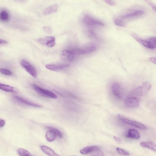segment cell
Here are the masks:
<instances>
[{
	"instance_id": "1",
	"label": "cell",
	"mask_w": 156,
	"mask_h": 156,
	"mask_svg": "<svg viewBox=\"0 0 156 156\" xmlns=\"http://www.w3.org/2000/svg\"><path fill=\"white\" fill-rule=\"evenodd\" d=\"M151 84L148 82L144 83L142 85L132 90L129 93V97L138 98L146 94L150 90Z\"/></svg>"
},
{
	"instance_id": "2",
	"label": "cell",
	"mask_w": 156,
	"mask_h": 156,
	"mask_svg": "<svg viewBox=\"0 0 156 156\" xmlns=\"http://www.w3.org/2000/svg\"><path fill=\"white\" fill-rule=\"evenodd\" d=\"M32 87L42 97L52 99L57 98V95L53 92L42 88L36 84H33Z\"/></svg>"
},
{
	"instance_id": "3",
	"label": "cell",
	"mask_w": 156,
	"mask_h": 156,
	"mask_svg": "<svg viewBox=\"0 0 156 156\" xmlns=\"http://www.w3.org/2000/svg\"><path fill=\"white\" fill-rule=\"evenodd\" d=\"M132 36L137 41L148 48L154 49L156 47V42L155 37L143 40L135 35H132Z\"/></svg>"
},
{
	"instance_id": "4",
	"label": "cell",
	"mask_w": 156,
	"mask_h": 156,
	"mask_svg": "<svg viewBox=\"0 0 156 156\" xmlns=\"http://www.w3.org/2000/svg\"><path fill=\"white\" fill-rule=\"evenodd\" d=\"M118 118L121 121L126 123L130 125L135 127L141 129H145L146 126L144 125L140 122L129 119L126 116L120 114L117 115Z\"/></svg>"
},
{
	"instance_id": "5",
	"label": "cell",
	"mask_w": 156,
	"mask_h": 156,
	"mask_svg": "<svg viewBox=\"0 0 156 156\" xmlns=\"http://www.w3.org/2000/svg\"><path fill=\"white\" fill-rule=\"evenodd\" d=\"M97 47L96 45L90 44L82 48H75L73 49L76 55H85L95 51Z\"/></svg>"
},
{
	"instance_id": "6",
	"label": "cell",
	"mask_w": 156,
	"mask_h": 156,
	"mask_svg": "<svg viewBox=\"0 0 156 156\" xmlns=\"http://www.w3.org/2000/svg\"><path fill=\"white\" fill-rule=\"evenodd\" d=\"M20 64L21 66L30 75L34 78L37 77V72L34 67L29 62L25 59L21 60Z\"/></svg>"
},
{
	"instance_id": "7",
	"label": "cell",
	"mask_w": 156,
	"mask_h": 156,
	"mask_svg": "<svg viewBox=\"0 0 156 156\" xmlns=\"http://www.w3.org/2000/svg\"><path fill=\"white\" fill-rule=\"evenodd\" d=\"M83 21L87 25L90 26H103L104 23L89 15H85L83 19Z\"/></svg>"
},
{
	"instance_id": "8",
	"label": "cell",
	"mask_w": 156,
	"mask_h": 156,
	"mask_svg": "<svg viewBox=\"0 0 156 156\" xmlns=\"http://www.w3.org/2000/svg\"><path fill=\"white\" fill-rule=\"evenodd\" d=\"M60 56L62 59L71 62L75 59L76 55L73 49H65L62 51Z\"/></svg>"
},
{
	"instance_id": "9",
	"label": "cell",
	"mask_w": 156,
	"mask_h": 156,
	"mask_svg": "<svg viewBox=\"0 0 156 156\" xmlns=\"http://www.w3.org/2000/svg\"><path fill=\"white\" fill-rule=\"evenodd\" d=\"M140 101L138 98L128 97L125 100L124 103L126 107L129 108H135L138 107Z\"/></svg>"
},
{
	"instance_id": "10",
	"label": "cell",
	"mask_w": 156,
	"mask_h": 156,
	"mask_svg": "<svg viewBox=\"0 0 156 156\" xmlns=\"http://www.w3.org/2000/svg\"><path fill=\"white\" fill-rule=\"evenodd\" d=\"M113 94L119 99H122L123 95V90L121 85L118 82L114 83L112 86Z\"/></svg>"
},
{
	"instance_id": "11",
	"label": "cell",
	"mask_w": 156,
	"mask_h": 156,
	"mask_svg": "<svg viewBox=\"0 0 156 156\" xmlns=\"http://www.w3.org/2000/svg\"><path fill=\"white\" fill-rule=\"evenodd\" d=\"M38 41L41 44L49 48L53 47L55 44V38L53 37H47L39 39Z\"/></svg>"
},
{
	"instance_id": "12",
	"label": "cell",
	"mask_w": 156,
	"mask_h": 156,
	"mask_svg": "<svg viewBox=\"0 0 156 156\" xmlns=\"http://www.w3.org/2000/svg\"><path fill=\"white\" fill-rule=\"evenodd\" d=\"M70 66L68 65H46V68L51 71H56L63 69Z\"/></svg>"
},
{
	"instance_id": "13",
	"label": "cell",
	"mask_w": 156,
	"mask_h": 156,
	"mask_svg": "<svg viewBox=\"0 0 156 156\" xmlns=\"http://www.w3.org/2000/svg\"><path fill=\"white\" fill-rule=\"evenodd\" d=\"M100 148L96 146H89L85 147L80 151V152L82 154H86L92 152L99 151Z\"/></svg>"
},
{
	"instance_id": "14",
	"label": "cell",
	"mask_w": 156,
	"mask_h": 156,
	"mask_svg": "<svg viewBox=\"0 0 156 156\" xmlns=\"http://www.w3.org/2000/svg\"><path fill=\"white\" fill-rule=\"evenodd\" d=\"M14 98L17 101L20 103L40 108L42 107L39 104L29 102L18 96H15L14 97Z\"/></svg>"
},
{
	"instance_id": "15",
	"label": "cell",
	"mask_w": 156,
	"mask_h": 156,
	"mask_svg": "<svg viewBox=\"0 0 156 156\" xmlns=\"http://www.w3.org/2000/svg\"><path fill=\"white\" fill-rule=\"evenodd\" d=\"M126 137L133 139H138L140 137L139 132L137 130L134 129H131L129 130Z\"/></svg>"
},
{
	"instance_id": "16",
	"label": "cell",
	"mask_w": 156,
	"mask_h": 156,
	"mask_svg": "<svg viewBox=\"0 0 156 156\" xmlns=\"http://www.w3.org/2000/svg\"><path fill=\"white\" fill-rule=\"evenodd\" d=\"M41 148L43 152L49 156H61L52 149L46 146L42 145Z\"/></svg>"
},
{
	"instance_id": "17",
	"label": "cell",
	"mask_w": 156,
	"mask_h": 156,
	"mask_svg": "<svg viewBox=\"0 0 156 156\" xmlns=\"http://www.w3.org/2000/svg\"><path fill=\"white\" fill-rule=\"evenodd\" d=\"M141 146L144 148H147L153 151H156V145L155 143L152 142H142L140 143Z\"/></svg>"
},
{
	"instance_id": "18",
	"label": "cell",
	"mask_w": 156,
	"mask_h": 156,
	"mask_svg": "<svg viewBox=\"0 0 156 156\" xmlns=\"http://www.w3.org/2000/svg\"><path fill=\"white\" fill-rule=\"evenodd\" d=\"M144 13V12L142 10H138L134 12L129 13L124 15L122 17L123 18H129L134 17L141 16Z\"/></svg>"
},
{
	"instance_id": "19",
	"label": "cell",
	"mask_w": 156,
	"mask_h": 156,
	"mask_svg": "<svg viewBox=\"0 0 156 156\" xmlns=\"http://www.w3.org/2000/svg\"><path fill=\"white\" fill-rule=\"evenodd\" d=\"M58 9V5L57 4H54L48 7L43 11V14H49L56 12Z\"/></svg>"
},
{
	"instance_id": "20",
	"label": "cell",
	"mask_w": 156,
	"mask_h": 156,
	"mask_svg": "<svg viewBox=\"0 0 156 156\" xmlns=\"http://www.w3.org/2000/svg\"><path fill=\"white\" fill-rule=\"evenodd\" d=\"M56 136V134L53 131L49 130L46 133V137L48 142H51L55 140Z\"/></svg>"
},
{
	"instance_id": "21",
	"label": "cell",
	"mask_w": 156,
	"mask_h": 156,
	"mask_svg": "<svg viewBox=\"0 0 156 156\" xmlns=\"http://www.w3.org/2000/svg\"><path fill=\"white\" fill-rule=\"evenodd\" d=\"M0 89L7 92H15L13 87L1 83H0Z\"/></svg>"
},
{
	"instance_id": "22",
	"label": "cell",
	"mask_w": 156,
	"mask_h": 156,
	"mask_svg": "<svg viewBox=\"0 0 156 156\" xmlns=\"http://www.w3.org/2000/svg\"><path fill=\"white\" fill-rule=\"evenodd\" d=\"M9 18L8 13L6 11H3L0 13V20L3 21H7Z\"/></svg>"
},
{
	"instance_id": "23",
	"label": "cell",
	"mask_w": 156,
	"mask_h": 156,
	"mask_svg": "<svg viewBox=\"0 0 156 156\" xmlns=\"http://www.w3.org/2000/svg\"><path fill=\"white\" fill-rule=\"evenodd\" d=\"M18 154L20 156H32L28 151L22 148L18 149L17 151Z\"/></svg>"
},
{
	"instance_id": "24",
	"label": "cell",
	"mask_w": 156,
	"mask_h": 156,
	"mask_svg": "<svg viewBox=\"0 0 156 156\" xmlns=\"http://www.w3.org/2000/svg\"><path fill=\"white\" fill-rule=\"evenodd\" d=\"M46 128L49 130H51L53 131L59 138H62L63 137V135L61 132L56 129L50 126H47Z\"/></svg>"
},
{
	"instance_id": "25",
	"label": "cell",
	"mask_w": 156,
	"mask_h": 156,
	"mask_svg": "<svg viewBox=\"0 0 156 156\" xmlns=\"http://www.w3.org/2000/svg\"><path fill=\"white\" fill-rule=\"evenodd\" d=\"M116 150L119 154L122 155L124 156L129 155V153L128 151L121 148H116Z\"/></svg>"
},
{
	"instance_id": "26",
	"label": "cell",
	"mask_w": 156,
	"mask_h": 156,
	"mask_svg": "<svg viewBox=\"0 0 156 156\" xmlns=\"http://www.w3.org/2000/svg\"><path fill=\"white\" fill-rule=\"evenodd\" d=\"M115 24L119 27H124L125 26V24L122 20L119 19H116L114 21Z\"/></svg>"
},
{
	"instance_id": "27",
	"label": "cell",
	"mask_w": 156,
	"mask_h": 156,
	"mask_svg": "<svg viewBox=\"0 0 156 156\" xmlns=\"http://www.w3.org/2000/svg\"><path fill=\"white\" fill-rule=\"evenodd\" d=\"M0 72L8 76H10L12 74V72L9 70L3 68H0Z\"/></svg>"
},
{
	"instance_id": "28",
	"label": "cell",
	"mask_w": 156,
	"mask_h": 156,
	"mask_svg": "<svg viewBox=\"0 0 156 156\" xmlns=\"http://www.w3.org/2000/svg\"><path fill=\"white\" fill-rule=\"evenodd\" d=\"M43 30L44 32L48 34H51L52 33V29L49 27L45 26L43 27Z\"/></svg>"
},
{
	"instance_id": "29",
	"label": "cell",
	"mask_w": 156,
	"mask_h": 156,
	"mask_svg": "<svg viewBox=\"0 0 156 156\" xmlns=\"http://www.w3.org/2000/svg\"><path fill=\"white\" fill-rule=\"evenodd\" d=\"M105 2L108 5L113 6H114L116 4V2L115 1H109V0H107L105 1Z\"/></svg>"
},
{
	"instance_id": "30",
	"label": "cell",
	"mask_w": 156,
	"mask_h": 156,
	"mask_svg": "<svg viewBox=\"0 0 156 156\" xmlns=\"http://www.w3.org/2000/svg\"><path fill=\"white\" fill-rule=\"evenodd\" d=\"M146 2L148 4L151 6V7L152 8L153 10L155 12L156 7L155 5H154L153 3H152L150 1H147Z\"/></svg>"
},
{
	"instance_id": "31",
	"label": "cell",
	"mask_w": 156,
	"mask_h": 156,
	"mask_svg": "<svg viewBox=\"0 0 156 156\" xmlns=\"http://www.w3.org/2000/svg\"><path fill=\"white\" fill-rule=\"evenodd\" d=\"M114 140L118 143L119 144L121 143L122 141L121 139L116 136H114L113 137Z\"/></svg>"
},
{
	"instance_id": "32",
	"label": "cell",
	"mask_w": 156,
	"mask_h": 156,
	"mask_svg": "<svg viewBox=\"0 0 156 156\" xmlns=\"http://www.w3.org/2000/svg\"><path fill=\"white\" fill-rule=\"evenodd\" d=\"M5 124V121L4 120L0 119V128L4 127Z\"/></svg>"
},
{
	"instance_id": "33",
	"label": "cell",
	"mask_w": 156,
	"mask_h": 156,
	"mask_svg": "<svg viewBox=\"0 0 156 156\" xmlns=\"http://www.w3.org/2000/svg\"><path fill=\"white\" fill-rule=\"evenodd\" d=\"M149 60L153 64H156V58L155 57H151L149 58Z\"/></svg>"
},
{
	"instance_id": "34",
	"label": "cell",
	"mask_w": 156,
	"mask_h": 156,
	"mask_svg": "<svg viewBox=\"0 0 156 156\" xmlns=\"http://www.w3.org/2000/svg\"><path fill=\"white\" fill-rule=\"evenodd\" d=\"M8 42L5 40L0 39V44H6Z\"/></svg>"
},
{
	"instance_id": "35",
	"label": "cell",
	"mask_w": 156,
	"mask_h": 156,
	"mask_svg": "<svg viewBox=\"0 0 156 156\" xmlns=\"http://www.w3.org/2000/svg\"><path fill=\"white\" fill-rule=\"evenodd\" d=\"M75 156V155H72V156Z\"/></svg>"
}]
</instances>
